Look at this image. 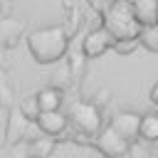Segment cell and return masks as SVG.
<instances>
[{
  "label": "cell",
  "instance_id": "cell-1",
  "mask_svg": "<svg viewBox=\"0 0 158 158\" xmlns=\"http://www.w3.org/2000/svg\"><path fill=\"white\" fill-rule=\"evenodd\" d=\"M67 47H69V37L64 27H40L27 37V49L40 64L59 62L67 54Z\"/></svg>",
  "mask_w": 158,
  "mask_h": 158
},
{
  "label": "cell",
  "instance_id": "cell-2",
  "mask_svg": "<svg viewBox=\"0 0 158 158\" xmlns=\"http://www.w3.org/2000/svg\"><path fill=\"white\" fill-rule=\"evenodd\" d=\"M104 27L111 32V37L116 42L118 40H138V32H141V22L133 15V5H128L123 0H116L106 10Z\"/></svg>",
  "mask_w": 158,
  "mask_h": 158
},
{
  "label": "cell",
  "instance_id": "cell-3",
  "mask_svg": "<svg viewBox=\"0 0 158 158\" xmlns=\"http://www.w3.org/2000/svg\"><path fill=\"white\" fill-rule=\"evenodd\" d=\"M69 121H74V126L81 133L94 136L101 128V111L89 101H74L72 109H69Z\"/></svg>",
  "mask_w": 158,
  "mask_h": 158
},
{
  "label": "cell",
  "instance_id": "cell-4",
  "mask_svg": "<svg viewBox=\"0 0 158 158\" xmlns=\"http://www.w3.org/2000/svg\"><path fill=\"white\" fill-rule=\"evenodd\" d=\"M96 146H99V151H101L104 156H109V158H121V156H126V151H128V138H123L114 126H109V128H104V131L99 133Z\"/></svg>",
  "mask_w": 158,
  "mask_h": 158
},
{
  "label": "cell",
  "instance_id": "cell-5",
  "mask_svg": "<svg viewBox=\"0 0 158 158\" xmlns=\"http://www.w3.org/2000/svg\"><path fill=\"white\" fill-rule=\"evenodd\" d=\"M114 37H111V32L106 30V27H99V30H91L86 37H84V42H81V52H84V57H89V59H96V57H101L109 47H114Z\"/></svg>",
  "mask_w": 158,
  "mask_h": 158
},
{
  "label": "cell",
  "instance_id": "cell-6",
  "mask_svg": "<svg viewBox=\"0 0 158 158\" xmlns=\"http://www.w3.org/2000/svg\"><path fill=\"white\" fill-rule=\"evenodd\" d=\"M67 123H69V114H62V111H40V116H37V126L47 136L64 133Z\"/></svg>",
  "mask_w": 158,
  "mask_h": 158
},
{
  "label": "cell",
  "instance_id": "cell-7",
  "mask_svg": "<svg viewBox=\"0 0 158 158\" xmlns=\"http://www.w3.org/2000/svg\"><path fill=\"white\" fill-rule=\"evenodd\" d=\"M111 126L123 136V138H136L138 131H141V116L133 114V111H118L114 118H111Z\"/></svg>",
  "mask_w": 158,
  "mask_h": 158
},
{
  "label": "cell",
  "instance_id": "cell-8",
  "mask_svg": "<svg viewBox=\"0 0 158 158\" xmlns=\"http://www.w3.org/2000/svg\"><path fill=\"white\" fill-rule=\"evenodd\" d=\"M136 20L143 25H158V0H138L133 5Z\"/></svg>",
  "mask_w": 158,
  "mask_h": 158
},
{
  "label": "cell",
  "instance_id": "cell-9",
  "mask_svg": "<svg viewBox=\"0 0 158 158\" xmlns=\"http://www.w3.org/2000/svg\"><path fill=\"white\" fill-rule=\"evenodd\" d=\"M35 99L40 104V111H59V106H62V91L54 89V86L40 89L35 94Z\"/></svg>",
  "mask_w": 158,
  "mask_h": 158
},
{
  "label": "cell",
  "instance_id": "cell-10",
  "mask_svg": "<svg viewBox=\"0 0 158 158\" xmlns=\"http://www.w3.org/2000/svg\"><path fill=\"white\" fill-rule=\"evenodd\" d=\"M138 136L143 141H158V114H143L141 116V131Z\"/></svg>",
  "mask_w": 158,
  "mask_h": 158
},
{
  "label": "cell",
  "instance_id": "cell-11",
  "mask_svg": "<svg viewBox=\"0 0 158 158\" xmlns=\"http://www.w3.org/2000/svg\"><path fill=\"white\" fill-rule=\"evenodd\" d=\"M138 42L148 52H158V25H143L138 32Z\"/></svg>",
  "mask_w": 158,
  "mask_h": 158
},
{
  "label": "cell",
  "instance_id": "cell-12",
  "mask_svg": "<svg viewBox=\"0 0 158 158\" xmlns=\"http://www.w3.org/2000/svg\"><path fill=\"white\" fill-rule=\"evenodd\" d=\"M22 114H25V118H35V121H37V116H40V104H37L35 96L22 104Z\"/></svg>",
  "mask_w": 158,
  "mask_h": 158
},
{
  "label": "cell",
  "instance_id": "cell-13",
  "mask_svg": "<svg viewBox=\"0 0 158 158\" xmlns=\"http://www.w3.org/2000/svg\"><path fill=\"white\" fill-rule=\"evenodd\" d=\"M136 44H141V42L138 40H118V42H114V49L118 54H131L136 49Z\"/></svg>",
  "mask_w": 158,
  "mask_h": 158
},
{
  "label": "cell",
  "instance_id": "cell-14",
  "mask_svg": "<svg viewBox=\"0 0 158 158\" xmlns=\"http://www.w3.org/2000/svg\"><path fill=\"white\" fill-rule=\"evenodd\" d=\"M49 151H52V143H49V141H44V138H40V141H35V143H32V153H40V158H44Z\"/></svg>",
  "mask_w": 158,
  "mask_h": 158
},
{
  "label": "cell",
  "instance_id": "cell-15",
  "mask_svg": "<svg viewBox=\"0 0 158 158\" xmlns=\"http://www.w3.org/2000/svg\"><path fill=\"white\" fill-rule=\"evenodd\" d=\"M148 99H151V104H156V106H158V81L151 86V96H148Z\"/></svg>",
  "mask_w": 158,
  "mask_h": 158
},
{
  "label": "cell",
  "instance_id": "cell-16",
  "mask_svg": "<svg viewBox=\"0 0 158 158\" xmlns=\"http://www.w3.org/2000/svg\"><path fill=\"white\" fill-rule=\"evenodd\" d=\"M123 2H128V5H136V2H138V0H123Z\"/></svg>",
  "mask_w": 158,
  "mask_h": 158
}]
</instances>
